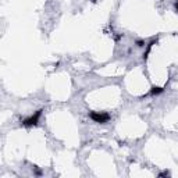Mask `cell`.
Returning a JSON list of instances; mask_svg holds the SVG:
<instances>
[{
  "label": "cell",
  "instance_id": "obj_1",
  "mask_svg": "<svg viewBox=\"0 0 178 178\" xmlns=\"http://www.w3.org/2000/svg\"><path fill=\"white\" fill-rule=\"evenodd\" d=\"M89 117L95 121V123H99V124H105L110 120V115L107 113H97V111H91L89 113Z\"/></svg>",
  "mask_w": 178,
  "mask_h": 178
},
{
  "label": "cell",
  "instance_id": "obj_2",
  "mask_svg": "<svg viewBox=\"0 0 178 178\" xmlns=\"http://www.w3.org/2000/svg\"><path fill=\"white\" fill-rule=\"evenodd\" d=\"M42 111H43V110H38V111H35V114H32L31 117H28V118H25V120H24V121H21V123H22V125H25V127H32V125H36V124H38V121H39L40 114H42Z\"/></svg>",
  "mask_w": 178,
  "mask_h": 178
},
{
  "label": "cell",
  "instance_id": "obj_3",
  "mask_svg": "<svg viewBox=\"0 0 178 178\" xmlns=\"http://www.w3.org/2000/svg\"><path fill=\"white\" fill-rule=\"evenodd\" d=\"M163 91H164V89H163V88H160V87H153L152 89H150V95H153V96H155V95L162 93Z\"/></svg>",
  "mask_w": 178,
  "mask_h": 178
},
{
  "label": "cell",
  "instance_id": "obj_4",
  "mask_svg": "<svg viewBox=\"0 0 178 178\" xmlns=\"http://www.w3.org/2000/svg\"><path fill=\"white\" fill-rule=\"evenodd\" d=\"M164 176H170V173H168V171H164V173L159 174V177H164Z\"/></svg>",
  "mask_w": 178,
  "mask_h": 178
},
{
  "label": "cell",
  "instance_id": "obj_5",
  "mask_svg": "<svg viewBox=\"0 0 178 178\" xmlns=\"http://www.w3.org/2000/svg\"><path fill=\"white\" fill-rule=\"evenodd\" d=\"M136 44H138V46H143V42H141V40H138V42H136Z\"/></svg>",
  "mask_w": 178,
  "mask_h": 178
},
{
  "label": "cell",
  "instance_id": "obj_6",
  "mask_svg": "<svg viewBox=\"0 0 178 178\" xmlns=\"http://www.w3.org/2000/svg\"><path fill=\"white\" fill-rule=\"evenodd\" d=\"M176 10H177V13H178V2H176Z\"/></svg>",
  "mask_w": 178,
  "mask_h": 178
}]
</instances>
